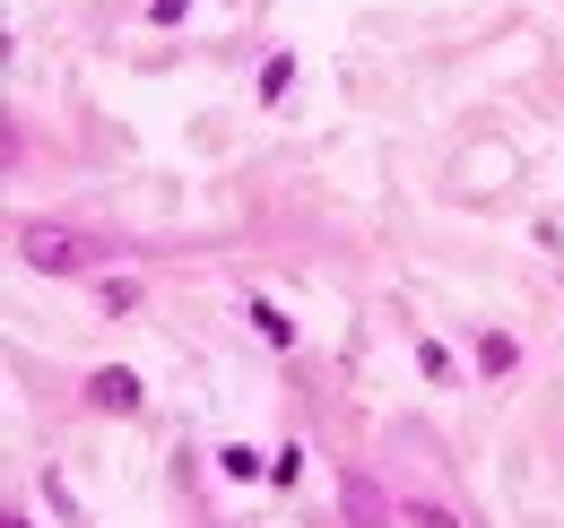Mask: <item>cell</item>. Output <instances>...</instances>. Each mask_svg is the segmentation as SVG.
<instances>
[{
	"instance_id": "obj_1",
	"label": "cell",
	"mask_w": 564,
	"mask_h": 528,
	"mask_svg": "<svg viewBox=\"0 0 564 528\" xmlns=\"http://www.w3.org/2000/svg\"><path fill=\"white\" fill-rule=\"evenodd\" d=\"M105 252H113V243H105V234H78V226H44V217L18 226V261L44 268V277H78V268H96Z\"/></svg>"
},
{
	"instance_id": "obj_2",
	"label": "cell",
	"mask_w": 564,
	"mask_h": 528,
	"mask_svg": "<svg viewBox=\"0 0 564 528\" xmlns=\"http://www.w3.org/2000/svg\"><path fill=\"white\" fill-rule=\"evenodd\" d=\"M87 398H96L105 416H140V373H122V364H113V373H96V382H87Z\"/></svg>"
},
{
	"instance_id": "obj_3",
	"label": "cell",
	"mask_w": 564,
	"mask_h": 528,
	"mask_svg": "<svg viewBox=\"0 0 564 528\" xmlns=\"http://www.w3.org/2000/svg\"><path fill=\"white\" fill-rule=\"evenodd\" d=\"M348 520L356 528H391V503L373 494V476H348Z\"/></svg>"
},
{
	"instance_id": "obj_4",
	"label": "cell",
	"mask_w": 564,
	"mask_h": 528,
	"mask_svg": "<svg viewBox=\"0 0 564 528\" xmlns=\"http://www.w3.org/2000/svg\"><path fill=\"white\" fill-rule=\"evenodd\" d=\"M512 355H521V346H512V338H503V330H495L487 346H478V364H487V373H512Z\"/></svg>"
},
{
	"instance_id": "obj_5",
	"label": "cell",
	"mask_w": 564,
	"mask_h": 528,
	"mask_svg": "<svg viewBox=\"0 0 564 528\" xmlns=\"http://www.w3.org/2000/svg\"><path fill=\"white\" fill-rule=\"evenodd\" d=\"M252 321H261V338H270V346H286V338H295V321H286V312H270V304H252Z\"/></svg>"
},
{
	"instance_id": "obj_6",
	"label": "cell",
	"mask_w": 564,
	"mask_h": 528,
	"mask_svg": "<svg viewBox=\"0 0 564 528\" xmlns=\"http://www.w3.org/2000/svg\"><path fill=\"white\" fill-rule=\"evenodd\" d=\"M217 468H226V476H252L261 460H252V442H226V451H217Z\"/></svg>"
},
{
	"instance_id": "obj_7",
	"label": "cell",
	"mask_w": 564,
	"mask_h": 528,
	"mask_svg": "<svg viewBox=\"0 0 564 528\" xmlns=\"http://www.w3.org/2000/svg\"><path fill=\"white\" fill-rule=\"evenodd\" d=\"M183 9H192V0H148V18H156V26H174Z\"/></svg>"
},
{
	"instance_id": "obj_8",
	"label": "cell",
	"mask_w": 564,
	"mask_h": 528,
	"mask_svg": "<svg viewBox=\"0 0 564 528\" xmlns=\"http://www.w3.org/2000/svg\"><path fill=\"white\" fill-rule=\"evenodd\" d=\"M0 528H35V520H18V512H9V520H0Z\"/></svg>"
}]
</instances>
